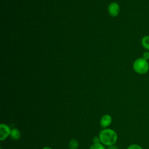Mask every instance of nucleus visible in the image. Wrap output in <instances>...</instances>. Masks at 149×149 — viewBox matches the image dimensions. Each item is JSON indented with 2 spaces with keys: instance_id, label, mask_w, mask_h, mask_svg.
I'll return each mask as SVG.
<instances>
[{
  "instance_id": "8",
  "label": "nucleus",
  "mask_w": 149,
  "mask_h": 149,
  "mask_svg": "<svg viewBox=\"0 0 149 149\" xmlns=\"http://www.w3.org/2000/svg\"><path fill=\"white\" fill-rule=\"evenodd\" d=\"M68 146L70 149H77L79 146V143L76 139H73L69 141Z\"/></svg>"
},
{
  "instance_id": "9",
  "label": "nucleus",
  "mask_w": 149,
  "mask_h": 149,
  "mask_svg": "<svg viewBox=\"0 0 149 149\" xmlns=\"http://www.w3.org/2000/svg\"><path fill=\"white\" fill-rule=\"evenodd\" d=\"M90 149H107L104 147V145H103L102 143H97V144H93L90 147Z\"/></svg>"
},
{
  "instance_id": "2",
  "label": "nucleus",
  "mask_w": 149,
  "mask_h": 149,
  "mask_svg": "<svg viewBox=\"0 0 149 149\" xmlns=\"http://www.w3.org/2000/svg\"><path fill=\"white\" fill-rule=\"evenodd\" d=\"M133 69L137 74H146L149 70V63L148 61L144 59L143 57L136 59L133 63Z\"/></svg>"
},
{
  "instance_id": "13",
  "label": "nucleus",
  "mask_w": 149,
  "mask_h": 149,
  "mask_svg": "<svg viewBox=\"0 0 149 149\" xmlns=\"http://www.w3.org/2000/svg\"><path fill=\"white\" fill-rule=\"evenodd\" d=\"M107 149H118V148H117L115 146L113 145V146H108V148H107Z\"/></svg>"
},
{
  "instance_id": "12",
  "label": "nucleus",
  "mask_w": 149,
  "mask_h": 149,
  "mask_svg": "<svg viewBox=\"0 0 149 149\" xmlns=\"http://www.w3.org/2000/svg\"><path fill=\"white\" fill-rule=\"evenodd\" d=\"M93 141L94 144H97V143H100V139L99 138V136H95L93 137Z\"/></svg>"
},
{
  "instance_id": "7",
  "label": "nucleus",
  "mask_w": 149,
  "mask_h": 149,
  "mask_svg": "<svg viewBox=\"0 0 149 149\" xmlns=\"http://www.w3.org/2000/svg\"><path fill=\"white\" fill-rule=\"evenodd\" d=\"M141 46L147 51H149V36L146 35L142 37L141 39Z\"/></svg>"
},
{
  "instance_id": "1",
  "label": "nucleus",
  "mask_w": 149,
  "mask_h": 149,
  "mask_svg": "<svg viewBox=\"0 0 149 149\" xmlns=\"http://www.w3.org/2000/svg\"><path fill=\"white\" fill-rule=\"evenodd\" d=\"M101 143L106 146L114 145L118 140V134L112 129L105 128L101 130L99 133Z\"/></svg>"
},
{
  "instance_id": "5",
  "label": "nucleus",
  "mask_w": 149,
  "mask_h": 149,
  "mask_svg": "<svg viewBox=\"0 0 149 149\" xmlns=\"http://www.w3.org/2000/svg\"><path fill=\"white\" fill-rule=\"evenodd\" d=\"M112 118L109 114L104 115L100 119V124L101 127L103 129L108 128L110 125L112 123Z\"/></svg>"
},
{
  "instance_id": "10",
  "label": "nucleus",
  "mask_w": 149,
  "mask_h": 149,
  "mask_svg": "<svg viewBox=\"0 0 149 149\" xmlns=\"http://www.w3.org/2000/svg\"><path fill=\"white\" fill-rule=\"evenodd\" d=\"M127 149H143L141 146L138 144H132L129 146Z\"/></svg>"
},
{
  "instance_id": "4",
  "label": "nucleus",
  "mask_w": 149,
  "mask_h": 149,
  "mask_svg": "<svg viewBox=\"0 0 149 149\" xmlns=\"http://www.w3.org/2000/svg\"><path fill=\"white\" fill-rule=\"evenodd\" d=\"M108 11L111 16L116 17L119 14L120 12L119 5L116 2H111L108 5Z\"/></svg>"
},
{
  "instance_id": "3",
  "label": "nucleus",
  "mask_w": 149,
  "mask_h": 149,
  "mask_svg": "<svg viewBox=\"0 0 149 149\" xmlns=\"http://www.w3.org/2000/svg\"><path fill=\"white\" fill-rule=\"evenodd\" d=\"M12 129L6 123H1L0 125V141H2L6 140L10 135Z\"/></svg>"
},
{
  "instance_id": "6",
  "label": "nucleus",
  "mask_w": 149,
  "mask_h": 149,
  "mask_svg": "<svg viewBox=\"0 0 149 149\" xmlns=\"http://www.w3.org/2000/svg\"><path fill=\"white\" fill-rule=\"evenodd\" d=\"M10 136L14 140H19L21 137V133L18 129L13 128L12 129Z\"/></svg>"
},
{
  "instance_id": "14",
  "label": "nucleus",
  "mask_w": 149,
  "mask_h": 149,
  "mask_svg": "<svg viewBox=\"0 0 149 149\" xmlns=\"http://www.w3.org/2000/svg\"><path fill=\"white\" fill-rule=\"evenodd\" d=\"M42 149H53L52 147H49V146H46V147H43Z\"/></svg>"
},
{
  "instance_id": "11",
  "label": "nucleus",
  "mask_w": 149,
  "mask_h": 149,
  "mask_svg": "<svg viewBox=\"0 0 149 149\" xmlns=\"http://www.w3.org/2000/svg\"><path fill=\"white\" fill-rule=\"evenodd\" d=\"M142 57H143L144 59L148 61V60L149 59V51H146L144 52Z\"/></svg>"
}]
</instances>
